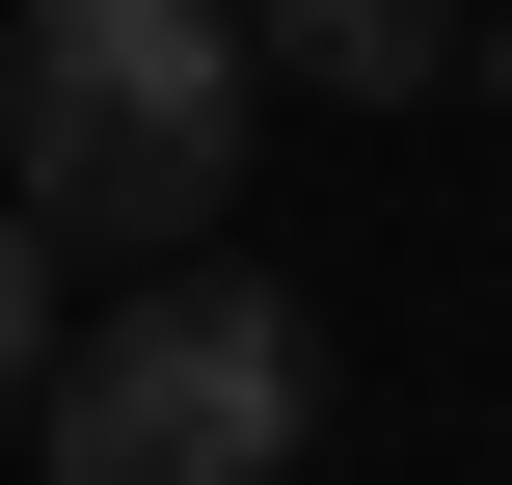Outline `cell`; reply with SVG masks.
I'll return each mask as SVG.
<instances>
[{"label": "cell", "instance_id": "cell-1", "mask_svg": "<svg viewBox=\"0 0 512 485\" xmlns=\"http://www.w3.org/2000/svg\"><path fill=\"white\" fill-rule=\"evenodd\" d=\"M243 0H0V189L54 243H216L243 216Z\"/></svg>", "mask_w": 512, "mask_h": 485}, {"label": "cell", "instance_id": "cell-3", "mask_svg": "<svg viewBox=\"0 0 512 485\" xmlns=\"http://www.w3.org/2000/svg\"><path fill=\"white\" fill-rule=\"evenodd\" d=\"M243 54L324 108H432V0H243Z\"/></svg>", "mask_w": 512, "mask_h": 485}, {"label": "cell", "instance_id": "cell-2", "mask_svg": "<svg viewBox=\"0 0 512 485\" xmlns=\"http://www.w3.org/2000/svg\"><path fill=\"white\" fill-rule=\"evenodd\" d=\"M54 485H297L324 432V324L243 270V243H162L108 324H54Z\"/></svg>", "mask_w": 512, "mask_h": 485}, {"label": "cell", "instance_id": "cell-4", "mask_svg": "<svg viewBox=\"0 0 512 485\" xmlns=\"http://www.w3.org/2000/svg\"><path fill=\"white\" fill-rule=\"evenodd\" d=\"M54 378V216H0V405Z\"/></svg>", "mask_w": 512, "mask_h": 485}]
</instances>
